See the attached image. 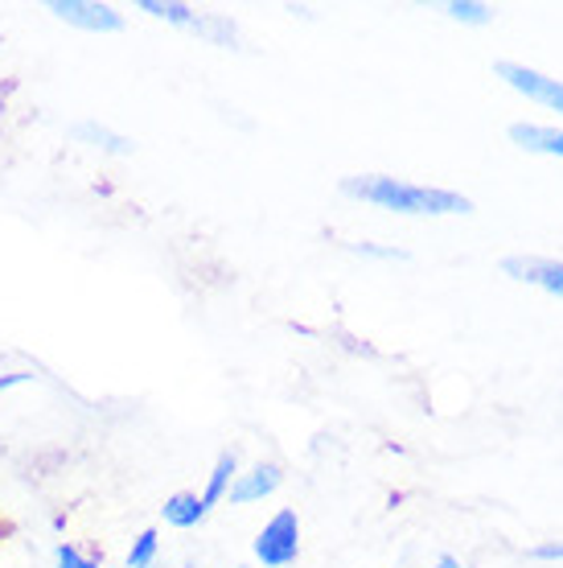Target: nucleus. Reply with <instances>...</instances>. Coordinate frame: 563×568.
Listing matches in <instances>:
<instances>
[{"mask_svg": "<svg viewBox=\"0 0 563 568\" xmlns=\"http://www.w3.org/2000/svg\"><path fill=\"white\" fill-rule=\"evenodd\" d=\"M54 560H58V568H99V560H91V556H86L83 548H74V544H58Z\"/></svg>", "mask_w": 563, "mask_h": 568, "instance_id": "nucleus-15", "label": "nucleus"}, {"mask_svg": "<svg viewBox=\"0 0 563 568\" xmlns=\"http://www.w3.org/2000/svg\"><path fill=\"white\" fill-rule=\"evenodd\" d=\"M156 556H161V536H156V527H144L127 548V568H153Z\"/></svg>", "mask_w": 563, "mask_h": 568, "instance_id": "nucleus-12", "label": "nucleus"}, {"mask_svg": "<svg viewBox=\"0 0 563 568\" xmlns=\"http://www.w3.org/2000/svg\"><path fill=\"white\" fill-rule=\"evenodd\" d=\"M444 13H449L452 21H461V26H490L493 9L490 4H481V0H449Z\"/></svg>", "mask_w": 563, "mask_h": 568, "instance_id": "nucleus-14", "label": "nucleus"}, {"mask_svg": "<svg viewBox=\"0 0 563 568\" xmlns=\"http://www.w3.org/2000/svg\"><path fill=\"white\" fill-rule=\"evenodd\" d=\"M182 568H197V565H182Z\"/></svg>", "mask_w": 563, "mask_h": 568, "instance_id": "nucleus-20", "label": "nucleus"}, {"mask_svg": "<svg viewBox=\"0 0 563 568\" xmlns=\"http://www.w3.org/2000/svg\"><path fill=\"white\" fill-rule=\"evenodd\" d=\"M206 503H202V495H194V490H177V495L165 498V507H161V519L170 527H177V531H190V527H197L202 519H206Z\"/></svg>", "mask_w": 563, "mask_h": 568, "instance_id": "nucleus-7", "label": "nucleus"}, {"mask_svg": "<svg viewBox=\"0 0 563 568\" xmlns=\"http://www.w3.org/2000/svg\"><path fill=\"white\" fill-rule=\"evenodd\" d=\"M239 478V457L231 454H218V462H214L211 478H206V490H202V503H206V511L211 507H218V503H226V495H231V483Z\"/></svg>", "mask_w": 563, "mask_h": 568, "instance_id": "nucleus-9", "label": "nucleus"}, {"mask_svg": "<svg viewBox=\"0 0 563 568\" xmlns=\"http://www.w3.org/2000/svg\"><path fill=\"white\" fill-rule=\"evenodd\" d=\"M153 568H156V565H153Z\"/></svg>", "mask_w": 563, "mask_h": 568, "instance_id": "nucleus-23", "label": "nucleus"}, {"mask_svg": "<svg viewBox=\"0 0 563 568\" xmlns=\"http://www.w3.org/2000/svg\"><path fill=\"white\" fill-rule=\"evenodd\" d=\"M341 194L358 202H370L379 211L395 214H469L473 202L457 190H440V185H416L391 173H362V178H341Z\"/></svg>", "mask_w": 563, "mask_h": 568, "instance_id": "nucleus-1", "label": "nucleus"}, {"mask_svg": "<svg viewBox=\"0 0 563 568\" xmlns=\"http://www.w3.org/2000/svg\"><path fill=\"white\" fill-rule=\"evenodd\" d=\"M284 483V469L276 466V462H255L247 474H239L235 483H231V495H226V503L231 507H247V503H259V498L276 495Z\"/></svg>", "mask_w": 563, "mask_h": 568, "instance_id": "nucleus-6", "label": "nucleus"}, {"mask_svg": "<svg viewBox=\"0 0 563 568\" xmlns=\"http://www.w3.org/2000/svg\"><path fill=\"white\" fill-rule=\"evenodd\" d=\"M50 13L74 29H86V33H120L124 29V13L103 0H50Z\"/></svg>", "mask_w": 563, "mask_h": 568, "instance_id": "nucleus-4", "label": "nucleus"}, {"mask_svg": "<svg viewBox=\"0 0 563 568\" xmlns=\"http://www.w3.org/2000/svg\"><path fill=\"white\" fill-rule=\"evenodd\" d=\"M71 136H74V141L95 144L99 153H108V156H127V153H132V141H127V136H120V132H112V129H99V124H74Z\"/></svg>", "mask_w": 563, "mask_h": 568, "instance_id": "nucleus-10", "label": "nucleus"}, {"mask_svg": "<svg viewBox=\"0 0 563 568\" xmlns=\"http://www.w3.org/2000/svg\"><path fill=\"white\" fill-rule=\"evenodd\" d=\"M510 141L526 149V153L563 156V132L547 129V124H510Z\"/></svg>", "mask_w": 563, "mask_h": 568, "instance_id": "nucleus-8", "label": "nucleus"}, {"mask_svg": "<svg viewBox=\"0 0 563 568\" xmlns=\"http://www.w3.org/2000/svg\"><path fill=\"white\" fill-rule=\"evenodd\" d=\"M141 13L156 17V21H170V26H182V29H194L197 13L182 0H141Z\"/></svg>", "mask_w": 563, "mask_h": 568, "instance_id": "nucleus-11", "label": "nucleus"}, {"mask_svg": "<svg viewBox=\"0 0 563 568\" xmlns=\"http://www.w3.org/2000/svg\"><path fill=\"white\" fill-rule=\"evenodd\" d=\"M493 74H498L506 87H514L519 95H526V100H535V103H543V108H551V112L563 115V83L560 79H551V74H543V71H531V67H522V62H498Z\"/></svg>", "mask_w": 563, "mask_h": 568, "instance_id": "nucleus-3", "label": "nucleus"}, {"mask_svg": "<svg viewBox=\"0 0 563 568\" xmlns=\"http://www.w3.org/2000/svg\"><path fill=\"white\" fill-rule=\"evenodd\" d=\"M437 568H461V560L452 552H444V556H437Z\"/></svg>", "mask_w": 563, "mask_h": 568, "instance_id": "nucleus-19", "label": "nucleus"}, {"mask_svg": "<svg viewBox=\"0 0 563 568\" xmlns=\"http://www.w3.org/2000/svg\"><path fill=\"white\" fill-rule=\"evenodd\" d=\"M239 568H247V565H239Z\"/></svg>", "mask_w": 563, "mask_h": 568, "instance_id": "nucleus-22", "label": "nucleus"}, {"mask_svg": "<svg viewBox=\"0 0 563 568\" xmlns=\"http://www.w3.org/2000/svg\"><path fill=\"white\" fill-rule=\"evenodd\" d=\"M350 252L367 260H408L403 247H382V243H350Z\"/></svg>", "mask_w": 563, "mask_h": 568, "instance_id": "nucleus-16", "label": "nucleus"}, {"mask_svg": "<svg viewBox=\"0 0 563 568\" xmlns=\"http://www.w3.org/2000/svg\"><path fill=\"white\" fill-rule=\"evenodd\" d=\"M0 454H4V445H0Z\"/></svg>", "mask_w": 563, "mask_h": 568, "instance_id": "nucleus-21", "label": "nucleus"}, {"mask_svg": "<svg viewBox=\"0 0 563 568\" xmlns=\"http://www.w3.org/2000/svg\"><path fill=\"white\" fill-rule=\"evenodd\" d=\"M502 272H506L510 281H522V284H535L551 297H563V260H551V256H506L502 260Z\"/></svg>", "mask_w": 563, "mask_h": 568, "instance_id": "nucleus-5", "label": "nucleus"}, {"mask_svg": "<svg viewBox=\"0 0 563 568\" xmlns=\"http://www.w3.org/2000/svg\"><path fill=\"white\" fill-rule=\"evenodd\" d=\"M252 552L264 568L296 565V556H300V519H296L293 507H280V511L272 515L268 524H264V531L255 536Z\"/></svg>", "mask_w": 563, "mask_h": 568, "instance_id": "nucleus-2", "label": "nucleus"}, {"mask_svg": "<svg viewBox=\"0 0 563 568\" xmlns=\"http://www.w3.org/2000/svg\"><path fill=\"white\" fill-rule=\"evenodd\" d=\"M531 556L535 560H563V544H539V548H531Z\"/></svg>", "mask_w": 563, "mask_h": 568, "instance_id": "nucleus-17", "label": "nucleus"}, {"mask_svg": "<svg viewBox=\"0 0 563 568\" xmlns=\"http://www.w3.org/2000/svg\"><path fill=\"white\" fill-rule=\"evenodd\" d=\"M33 375L29 371H13V375H0V392H9V387H17V384H29Z\"/></svg>", "mask_w": 563, "mask_h": 568, "instance_id": "nucleus-18", "label": "nucleus"}, {"mask_svg": "<svg viewBox=\"0 0 563 568\" xmlns=\"http://www.w3.org/2000/svg\"><path fill=\"white\" fill-rule=\"evenodd\" d=\"M194 33H202V38H211L214 45H235V42H239V29L231 26L226 17H202V13H197Z\"/></svg>", "mask_w": 563, "mask_h": 568, "instance_id": "nucleus-13", "label": "nucleus"}]
</instances>
